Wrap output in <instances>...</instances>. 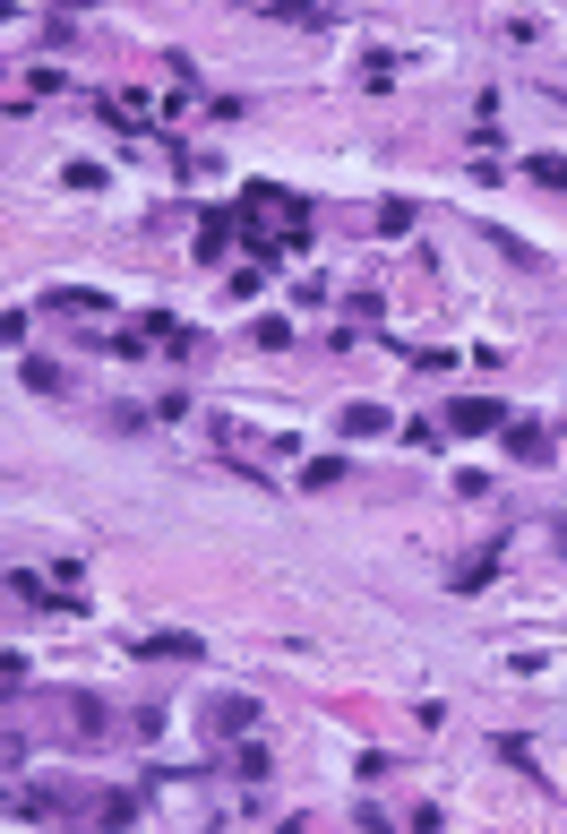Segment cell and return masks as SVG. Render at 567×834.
<instances>
[{
    "label": "cell",
    "instance_id": "1",
    "mask_svg": "<svg viewBox=\"0 0 567 834\" xmlns=\"http://www.w3.org/2000/svg\"><path fill=\"white\" fill-rule=\"evenodd\" d=\"M447 430L490 439V430H507V405H499V396H456V405H447Z\"/></svg>",
    "mask_w": 567,
    "mask_h": 834
},
{
    "label": "cell",
    "instance_id": "2",
    "mask_svg": "<svg viewBox=\"0 0 567 834\" xmlns=\"http://www.w3.org/2000/svg\"><path fill=\"white\" fill-rule=\"evenodd\" d=\"M378 430H387V405H370V396L344 405V439H378Z\"/></svg>",
    "mask_w": 567,
    "mask_h": 834
},
{
    "label": "cell",
    "instance_id": "3",
    "mask_svg": "<svg viewBox=\"0 0 567 834\" xmlns=\"http://www.w3.org/2000/svg\"><path fill=\"white\" fill-rule=\"evenodd\" d=\"M507 448H516V456H533V465H542V456H550V430H533V422H516V413H507Z\"/></svg>",
    "mask_w": 567,
    "mask_h": 834
},
{
    "label": "cell",
    "instance_id": "4",
    "mask_svg": "<svg viewBox=\"0 0 567 834\" xmlns=\"http://www.w3.org/2000/svg\"><path fill=\"white\" fill-rule=\"evenodd\" d=\"M344 482V456H318V465H301V491H336Z\"/></svg>",
    "mask_w": 567,
    "mask_h": 834
},
{
    "label": "cell",
    "instance_id": "5",
    "mask_svg": "<svg viewBox=\"0 0 567 834\" xmlns=\"http://www.w3.org/2000/svg\"><path fill=\"white\" fill-rule=\"evenodd\" d=\"M490 568H499V551H473V559H464V568H456V577H447V585H456V594H473V585H482Z\"/></svg>",
    "mask_w": 567,
    "mask_h": 834
},
{
    "label": "cell",
    "instance_id": "6",
    "mask_svg": "<svg viewBox=\"0 0 567 834\" xmlns=\"http://www.w3.org/2000/svg\"><path fill=\"white\" fill-rule=\"evenodd\" d=\"M250 723H258L250 697H224V706H215V731H250Z\"/></svg>",
    "mask_w": 567,
    "mask_h": 834
},
{
    "label": "cell",
    "instance_id": "7",
    "mask_svg": "<svg viewBox=\"0 0 567 834\" xmlns=\"http://www.w3.org/2000/svg\"><path fill=\"white\" fill-rule=\"evenodd\" d=\"M250 336H258V353H293V327H284V319H258Z\"/></svg>",
    "mask_w": 567,
    "mask_h": 834
},
{
    "label": "cell",
    "instance_id": "8",
    "mask_svg": "<svg viewBox=\"0 0 567 834\" xmlns=\"http://www.w3.org/2000/svg\"><path fill=\"white\" fill-rule=\"evenodd\" d=\"M499 757H507V766H525V774H542V766H533V740H525V731H499Z\"/></svg>",
    "mask_w": 567,
    "mask_h": 834
},
{
    "label": "cell",
    "instance_id": "9",
    "mask_svg": "<svg viewBox=\"0 0 567 834\" xmlns=\"http://www.w3.org/2000/svg\"><path fill=\"white\" fill-rule=\"evenodd\" d=\"M69 731H78V740H95V731H104V706H95V697H78V706H69Z\"/></svg>",
    "mask_w": 567,
    "mask_h": 834
},
{
    "label": "cell",
    "instance_id": "10",
    "mask_svg": "<svg viewBox=\"0 0 567 834\" xmlns=\"http://www.w3.org/2000/svg\"><path fill=\"white\" fill-rule=\"evenodd\" d=\"M232 774H250V783H267V749H258V740H241V749H232Z\"/></svg>",
    "mask_w": 567,
    "mask_h": 834
},
{
    "label": "cell",
    "instance_id": "11",
    "mask_svg": "<svg viewBox=\"0 0 567 834\" xmlns=\"http://www.w3.org/2000/svg\"><path fill=\"white\" fill-rule=\"evenodd\" d=\"M525 172H533V181H542V190H567V155H533Z\"/></svg>",
    "mask_w": 567,
    "mask_h": 834
},
{
    "label": "cell",
    "instance_id": "12",
    "mask_svg": "<svg viewBox=\"0 0 567 834\" xmlns=\"http://www.w3.org/2000/svg\"><path fill=\"white\" fill-rule=\"evenodd\" d=\"M26 387H43V396H61L69 379H61V362H26Z\"/></svg>",
    "mask_w": 567,
    "mask_h": 834
},
{
    "label": "cell",
    "instance_id": "13",
    "mask_svg": "<svg viewBox=\"0 0 567 834\" xmlns=\"http://www.w3.org/2000/svg\"><path fill=\"white\" fill-rule=\"evenodd\" d=\"M0 688H18V663H9V654H0Z\"/></svg>",
    "mask_w": 567,
    "mask_h": 834
}]
</instances>
